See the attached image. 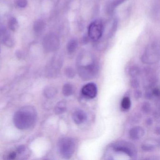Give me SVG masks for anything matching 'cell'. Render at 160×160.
Listing matches in <instances>:
<instances>
[{"mask_svg":"<svg viewBox=\"0 0 160 160\" xmlns=\"http://www.w3.org/2000/svg\"><path fill=\"white\" fill-rule=\"evenodd\" d=\"M76 65L78 73L83 80L92 79L99 71V65L95 57L87 51H83L78 55Z\"/></svg>","mask_w":160,"mask_h":160,"instance_id":"cell-1","label":"cell"},{"mask_svg":"<svg viewBox=\"0 0 160 160\" xmlns=\"http://www.w3.org/2000/svg\"><path fill=\"white\" fill-rule=\"evenodd\" d=\"M37 119V113L31 106L24 107L16 112L14 116L15 126L20 130H26L34 125Z\"/></svg>","mask_w":160,"mask_h":160,"instance_id":"cell-2","label":"cell"},{"mask_svg":"<svg viewBox=\"0 0 160 160\" xmlns=\"http://www.w3.org/2000/svg\"><path fill=\"white\" fill-rule=\"evenodd\" d=\"M58 148L59 152L63 158L70 159L75 151V141L72 138H62L58 142Z\"/></svg>","mask_w":160,"mask_h":160,"instance_id":"cell-3","label":"cell"},{"mask_svg":"<svg viewBox=\"0 0 160 160\" xmlns=\"http://www.w3.org/2000/svg\"><path fill=\"white\" fill-rule=\"evenodd\" d=\"M141 61L145 64H155L160 60L159 47L155 43L150 44L147 46L141 56Z\"/></svg>","mask_w":160,"mask_h":160,"instance_id":"cell-4","label":"cell"},{"mask_svg":"<svg viewBox=\"0 0 160 160\" xmlns=\"http://www.w3.org/2000/svg\"><path fill=\"white\" fill-rule=\"evenodd\" d=\"M112 148L114 151L125 153L132 159H136L137 157V150L135 146L127 141L116 142L112 145Z\"/></svg>","mask_w":160,"mask_h":160,"instance_id":"cell-5","label":"cell"},{"mask_svg":"<svg viewBox=\"0 0 160 160\" xmlns=\"http://www.w3.org/2000/svg\"><path fill=\"white\" fill-rule=\"evenodd\" d=\"M104 26L101 20H96L92 22L88 28V36L92 41L98 42L103 34Z\"/></svg>","mask_w":160,"mask_h":160,"instance_id":"cell-6","label":"cell"},{"mask_svg":"<svg viewBox=\"0 0 160 160\" xmlns=\"http://www.w3.org/2000/svg\"><path fill=\"white\" fill-rule=\"evenodd\" d=\"M81 92L85 98L93 99L97 95V86L94 83H88L82 88Z\"/></svg>","mask_w":160,"mask_h":160,"instance_id":"cell-7","label":"cell"},{"mask_svg":"<svg viewBox=\"0 0 160 160\" xmlns=\"http://www.w3.org/2000/svg\"><path fill=\"white\" fill-rule=\"evenodd\" d=\"M46 47L51 51L56 50L59 46V40L55 34H50L47 38L45 42Z\"/></svg>","mask_w":160,"mask_h":160,"instance_id":"cell-8","label":"cell"},{"mask_svg":"<svg viewBox=\"0 0 160 160\" xmlns=\"http://www.w3.org/2000/svg\"><path fill=\"white\" fill-rule=\"evenodd\" d=\"M145 131L144 128L140 126L133 127L129 131V136L131 139L134 140H138L142 138L145 135Z\"/></svg>","mask_w":160,"mask_h":160,"instance_id":"cell-9","label":"cell"},{"mask_svg":"<svg viewBox=\"0 0 160 160\" xmlns=\"http://www.w3.org/2000/svg\"><path fill=\"white\" fill-rule=\"evenodd\" d=\"M158 145V142L155 139H148L142 143L141 148L144 151L152 152L155 150Z\"/></svg>","mask_w":160,"mask_h":160,"instance_id":"cell-10","label":"cell"},{"mask_svg":"<svg viewBox=\"0 0 160 160\" xmlns=\"http://www.w3.org/2000/svg\"><path fill=\"white\" fill-rule=\"evenodd\" d=\"M72 119L75 123L80 124L83 123L87 119V115L83 110H76L72 114Z\"/></svg>","mask_w":160,"mask_h":160,"instance_id":"cell-11","label":"cell"},{"mask_svg":"<svg viewBox=\"0 0 160 160\" xmlns=\"http://www.w3.org/2000/svg\"><path fill=\"white\" fill-rule=\"evenodd\" d=\"M127 0H112L107 5V12L108 13L112 14L117 7L124 3Z\"/></svg>","mask_w":160,"mask_h":160,"instance_id":"cell-12","label":"cell"},{"mask_svg":"<svg viewBox=\"0 0 160 160\" xmlns=\"http://www.w3.org/2000/svg\"><path fill=\"white\" fill-rule=\"evenodd\" d=\"M67 110V104L64 101H60L56 104L54 109L55 113L57 115H61L66 112Z\"/></svg>","mask_w":160,"mask_h":160,"instance_id":"cell-13","label":"cell"},{"mask_svg":"<svg viewBox=\"0 0 160 160\" xmlns=\"http://www.w3.org/2000/svg\"><path fill=\"white\" fill-rule=\"evenodd\" d=\"M58 93L56 88L51 86H48L44 91V94L46 98L51 99L56 96Z\"/></svg>","mask_w":160,"mask_h":160,"instance_id":"cell-14","label":"cell"},{"mask_svg":"<svg viewBox=\"0 0 160 160\" xmlns=\"http://www.w3.org/2000/svg\"><path fill=\"white\" fill-rule=\"evenodd\" d=\"M45 28V23L43 20L39 19L36 20L33 24V30L35 33L40 34L43 31Z\"/></svg>","mask_w":160,"mask_h":160,"instance_id":"cell-15","label":"cell"},{"mask_svg":"<svg viewBox=\"0 0 160 160\" xmlns=\"http://www.w3.org/2000/svg\"><path fill=\"white\" fill-rule=\"evenodd\" d=\"M78 46V41L76 39H72L67 44V49L69 54H72L75 52Z\"/></svg>","mask_w":160,"mask_h":160,"instance_id":"cell-16","label":"cell"},{"mask_svg":"<svg viewBox=\"0 0 160 160\" xmlns=\"http://www.w3.org/2000/svg\"><path fill=\"white\" fill-rule=\"evenodd\" d=\"M62 92L63 95L66 97L71 96L74 92V88L71 84L66 83L62 87Z\"/></svg>","mask_w":160,"mask_h":160,"instance_id":"cell-17","label":"cell"},{"mask_svg":"<svg viewBox=\"0 0 160 160\" xmlns=\"http://www.w3.org/2000/svg\"><path fill=\"white\" fill-rule=\"evenodd\" d=\"M8 26L11 30L14 32L17 31L19 28V24L17 19L14 17L10 18L8 23Z\"/></svg>","mask_w":160,"mask_h":160,"instance_id":"cell-18","label":"cell"},{"mask_svg":"<svg viewBox=\"0 0 160 160\" xmlns=\"http://www.w3.org/2000/svg\"><path fill=\"white\" fill-rule=\"evenodd\" d=\"M140 73V70L139 67L137 66H132L130 67L129 70V74L132 78H137Z\"/></svg>","mask_w":160,"mask_h":160,"instance_id":"cell-19","label":"cell"},{"mask_svg":"<svg viewBox=\"0 0 160 160\" xmlns=\"http://www.w3.org/2000/svg\"><path fill=\"white\" fill-rule=\"evenodd\" d=\"M131 106V101L130 98L125 97L121 102V107L124 110H129Z\"/></svg>","mask_w":160,"mask_h":160,"instance_id":"cell-20","label":"cell"},{"mask_svg":"<svg viewBox=\"0 0 160 160\" xmlns=\"http://www.w3.org/2000/svg\"><path fill=\"white\" fill-rule=\"evenodd\" d=\"M3 42L5 45L9 47H13L15 45V41L10 36H6L3 38Z\"/></svg>","mask_w":160,"mask_h":160,"instance_id":"cell-21","label":"cell"},{"mask_svg":"<svg viewBox=\"0 0 160 160\" xmlns=\"http://www.w3.org/2000/svg\"><path fill=\"white\" fill-rule=\"evenodd\" d=\"M65 75L70 78H73L75 77L76 75V72L71 67H68L66 68L64 71Z\"/></svg>","mask_w":160,"mask_h":160,"instance_id":"cell-22","label":"cell"},{"mask_svg":"<svg viewBox=\"0 0 160 160\" xmlns=\"http://www.w3.org/2000/svg\"><path fill=\"white\" fill-rule=\"evenodd\" d=\"M142 109L145 113H148L151 110V106L148 102H145L142 105Z\"/></svg>","mask_w":160,"mask_h":160,"instance_id":"cell-23","label":"cell"},{"mask_svg":"<svg viewBox=\"0 0 160 160\" xmlns=\"http://www.w3.org/2000/svg\"><path fill=\"white\" fill-rule=\"evenodd\" d=\"M131 86L134 88H137L139 87V82L136 78H133L131 80Z\"/></svg>","mask_w":160,"mask_h":160,"instance_id":"cell-24","label":"cell"},{"mask_svg":"<svg viewBox=\"0 0 160 160\" xmlns=\"http://www.w3.org/2000/svg\"><path fill=\"white\" fill-rule=\"evenodd\" d=\"M28 0H18V5L20 8H25L28 5Z\"/></svg>","mask_w":160,"mask_h":160,"instance_id":"cell-25","label":"cell"},{"mask_svg":"<svg viewBox=\"0 0 160 160\" xmlns=\"http://www.w3.org/2000/svg\"><path fill=\"white\" fill-rule=\"evenodd\" d=\"M134 97L136 99H138L142 97V92L140 90L135 91L134 92Z\"/></svg>","mask_w":160,"mask_h":160,"instance_id":"cell-26","label":"cell"},{"mask_svg":"<svg viewBox=\"0 0 160 160\" xmlns=\"http://www.w3.org/2000/svg\"><path fill=\"white\" fill-rule=\"evenodd\" d=\"M152 94L155 95V96H160V90L158 88H155L152 90Z\"/></svg>","mask_w":160,"mask_h":160,"instance_id":"cell-27","label":"cell"},{"mask_svg":"<svg viewBox=\"0 0 160 160\" xmlns=\"http://www.w3.org/2000/svg\"><path fill=\"white\" fill-rule=\"evenodd\" d=\"M17 153L15 152H12L8 155V159L10 160H13L16 157Z\"/></svg>","mask_w":160,"mask_h":160,"instance_id":"cell-28","label":"cell"},{"mask_svg":"<svg viewBox=\"0 0 160 160\" xmlns=\"http://www.w3.org/2000/svg\"><path fill=\"white\" fill-rule=\"evenodd\" d=\"M25 149H26V148H25V146H24V145H21V146H19V147L18 148L17 152L19 153H21L25 151Z\"/></svg>","mask_w":160,"mask_h":160,"instance_id":"cell-29","label":"cell"},{"mask_svg":"<svg viewBox=\"0 0 160 160\" xmlns=\"http://www.w3.org/2000/svg\"><path fill=\"white\" fill-rule=\"evenodd\" d=\"M147 123L148 125H150L152 123V120L151 118H148L147 120Z\"/></svg>","mask_w":160,"mask_h":160,"instance_id":"cell-30","label":"cell"},{"mask_svg":"<svg viewBox=\"0 0 160 160\" xmlns=\"http://www.w3.org/2000/svg\"><path fill=\"white\" fill-rule=\"evenodd\" d=\"M0 52H1V48H0Z\"/></svg>","mask_w":160,"mask_h":160,"instance_id":"cell-31","label":"cell"}]
</instances>
